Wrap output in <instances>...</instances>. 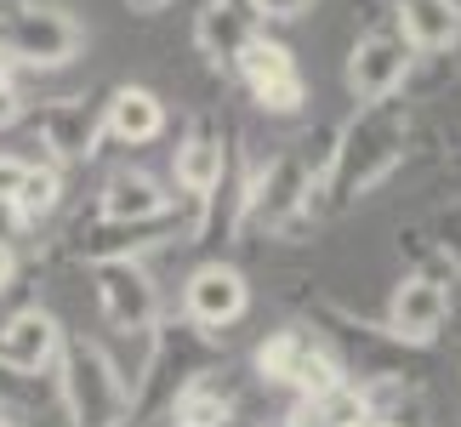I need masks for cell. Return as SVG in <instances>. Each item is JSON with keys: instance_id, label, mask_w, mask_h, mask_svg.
Here are the masks:
<instances>
[{"instance_id": "277c9868", "label": "cell", "mask_w": 461, "mask_h": 427, "mask_svg": "<svg viewBox=\"0 0 461 427\" xmlns=\"http://www.w3.org/2000/svg\"><path fill=\"white\" fill-rule=\"evenodd\" d=\"M325 154L330 149H319L308 159V142H296V149L268 159V171L245 177L240 223H257V228H268V234H291V228L308 217V188H313V177L325 171Z\"/></svg>"}, {"instance_id": "5b68a950", "label": "cell", "mask_w": 461, "mask_h": 427, "mask_svg": "<svg viewBox=\"0 0 461 427\" xmlns=\"http://www.w3.org/2000/svg\"><path fill=\"white\" fill-rule=\"evenodd\" d=\"M0 51L23 68H63L80 51V23L63 6H41V0L0 6Z\"/></svg>"}, {"instance_id": "7c38bea8", "label": "cell", "mask_w": 461, "mask_h": 427, "mask_svg": "<svg viewBox=\"0 0 461 427\" xmlns=\"http://www.w3.org/2000/svg\"><path fill=\"white\" fill-rule=\"evenodd\" d=\"M228 137H222V126L217 120H188V132H183V142H176V188L188 194V200H205V194H217V183H222V171H228Z\"/></svg>"}, {"instance_id": "cb8c5ba5", "label": "cell", "mask_w": 461, "mask_h": 427, "mask_svg": "<svg viewBox=\"0 0 461 427\" xmlns=\"http://www.w3.org/2000/svg\"><path fill=\"white\" fill-rule=\"evenodd\" d=\"M23 166H29V159L0 154V194H17V183H23Z\"/></svg>"}, {"instance_id": "5bb4252c", "label": "cell", "mask_w": 461, "mask_h": 427, "mask_svg": "<svg viewBox=\"0 0 461 427\" xmlns=\"http://www.w3.org/2000/svg\"><path fill=\"white\" fill-rule=\"evenodd\" d=\"M251 34H257L251 0H205L200 17H194V46H200L211 63H222V68H234V58L245 51Z\"/></svg>"}, {"instance_id": "4316f807", "label": "cell", "mask_w": 461, "mask_h": 427, "mask_svg": "<svg viewBox=\"0 0 461 427\" xmlns=\"http://www.w3.org/2000/svg\"><path fill=\"white\" fill-rule=\"evenodd\" d=\"M126 6H131V12H143V17H154V12H166L171 0H126Z\"/></svg>"}, {"instance_id": "8992f818", "label": "cell", "mask_w": 461, "mask_h": 427, "mask_svg": "<svg viewBox=\"0 0 461 427\" xmlns=\"http://www.w3.org/2000/svg\"><path fill=\"white\" fill-rule=\"evenodd\" d=\"M92 291H97V313L103 325L120 331V336H149L159 325V291L149 268L137 257H103L92 262Z\"/></svg>"}, {"instance_id": "d4e9b609", "label": "cell", "mask_w": 461, "mask_h": 427, "mask_svg": "<svg viewBox=\"0 0 461 427\" xmlns=\"http://www.w3.org/2000/svg\"><path fill=\"white\" fill-rule=\"evenodd\" d=\"M12 279H17V251H12V245H0V296L12 291Z\"/></svg>"}, {"instance_id": "e0dca14e", "label": "cell", "mask_w": 461, "mask_h": 427, "mask_svg": "<svg viewBox=\"0 0 461 427\" xmlns=\"http://www.w3.org/2000/svg\"><path fill=\"white\" fill-rule=\"evenodd\" d=\"M171 205V194L154 183L149 171H114L109 183H103L97 194V217H114V223H126V217H154V211H166Z\"/></svg>"}, {"instance_id": "6da1fadb", "label": "cell", "mask_w": 461, "mask_h": 427, "mask_svg": "<svg viewBox=\"0 0 461 427\" xmlns=\"http://www.w3.org/2000/svg\"><path fill=\"white\" fill-rule=\"evenodd\" d=\"M404 142H411V103H399V92L393 97H370L365 109L330 137L325 171H319L313 188H308V217L313 223L336 217V211L359 205L365 194H376L387 177L399 171Z\"/></svg>"}, {"instance_id": "f546056e", "label": "cell", "mask_w": 461, "mask_h": 427, "mask_svg": "<svg viewBox=\"0 0 461 427\" xmlns=\"http://www.w3.org/2000/svg\"><path fill=\"white\" fill-rule=\"evenodd\" d=\"M171 427H194V422H171Z\"/></svg>"}, {"instance_id": "4fadbf2b", "label": "cell", "mask_w": 461, "mask_h": 427, "mask_svg": "<svg viewBox=\"0 0 461 427\" xmlns=\"http://www.w3.org/2000/svg\"><path fill=\"white\" fill-rule=\"evenodd\" d=\"M58 348H63V331L46 308H17L0 325V359L23 370V377H41L46 365H58Z\"/></svg>"}, {"instance_id": "603a6c76", "label": "cell", "mask_w": 461, "mask_h": 427, "mask_svg": "<svg viewBox=\"0 0 461 427\" xmlns=\"http://www.w3.org/2000/svg\"><path fill=\"white\" fill-rule=\"evenodd\" d=\"M308 6H313V0H251L257 17H303Z\"/></svg>"}, {"instance_id": "2e32d148", "label": "cell", "mask_w": 461, "mask_h": 427, "mask_svg": "<svg viewBox=\"0 0 461 427\" xmlns=\"http://www.w3.org/2000/svg\"><path fill=\"white\" fill-rule=\"evenodd\" d=\"M393 12L416 51H450L461 41V0H393Z\"/></svg>"}, {"instance_id": "9a60e30c", "label": "cell", "mask_w": 461, "mask_h": 427, "mask_svg": "<svg viewBox=\"0 0 461 427\" xmlns=\"http://www.w3.org/2000/svg\"><path fill=\"white\" fill-rule=\"evenodd\" d=\"M103 132L114 142H154L166 132V103H159L149 86H120V92L103 103Z\"/></svg>"}, {"instance_id": "52a82bcc", "label": "cell", "mask_w": 461, "mask_h": 427, "mask_svg": "<svg viewBox=\"0 0 461 427\" xmlns=\"http://www.w3.org/2000/svg\"><path fill=\"white\" fill-rule=\"evenodd\" d=\"M234 68H240V80L251 86V97L268 114H303L308 80H303V68H296V58H291L285 41H268V34L257 29L251 41H245V51L234 58Z\"/></svg>"}, {"instance_id": "44dd1931", "label": "cell", "mask_w": 461, "mask_h": 427, "mask_svg": "<svg viewBox=\"0 0 461 427\" xmlns=\"http://www.w3.org/2000/svg\"><path fill=\"white\" fill-rule=\"evenodd\" d=\"M29 404V377L0 359V411H23Z\"/></svg>"}, {"instance_id": "83f0119b", "label": "cell", "mask_w": 461, "mask_h": 427, "mask_svg": "<svg viewBox=\"0 0 461 427\" xmlns=\"http://www.w3.org/2000/svg\"><path fill=\"white\" fill-rule=\"evenodd\" d=\"M12 68H17V63L6 58V51H0V92H12Z\"/></svg>"}, {"instance_id": "ac0fdd59", "label": "cell", "mask_w": 461, "mask_h": 427, "mask_svg": "<svg viewBox=\"0 0 461 427\" xmlns=\"http://www.w3.org/2000/svg\"><path fill=\"white\" fill-rule=\"evenodd\" d=\"M342 382H348L342 359H336L330 348H319L313 336H308L303 353H296V365H291V377H285V387H296L303 399H319V394H330V387H342Z\"/></svg>"}, {"instance_id": "7402d4cb", "label": "cell", "mask_w": 461, "mask_h": 427, "mask_svg": "<svg viewBox=\"0 0 461 427\" xmlns=\"http://www.w3.org/2000/svg\"><path fill=\"white\" fill-rule=\"evenodd\" d=\"M23 211H17V200H12V194H0V245H12L17 234H23Z\"/></svg>"}, {"instance_id": "f1b7e54d", "label": "cell", "mask_w": 461, "mask_h": 427, "mask_svg": "<svg viewBox=\"0 0 461 427\" xmlns=\"http://www.w3.org/2000/svg\"><path fill=\"white\" fill-rule=\"evenodd\" d=\"M0 427H23V416H17V411H0Z\"/></svg>"}, {"instance_id": "484cf974", "label": "cell", "mask_w": 461, "mask_h": 427, "mask_svg": "<svg viewBox=\"0 0 461 427\" xmlns=\"http://www.w3.org/2000/svg\"><path fill=\"white\" fill-rule=\"evenodd\" d=\"M12 120H23V103L17 92H0V126H12Z\"/></svg>"}, {"instance_id": "8fae6325", "label": "cell", "mask_w": 461, "mask_h": 427, "mask_svg": "<svg viewBox=\"0 0 461 427\" xmlns=\"http://www.w3.org/2000/svg\"><path fill=\"white\" fill-rule=\"evenodd\" d=\"M29 126L41 132V142L58 159H97V142H103V109H92L86 97H58V103H41L29 114Z\"/></svg>"}, {"instance_id": "3957f363", "label": "cell", "mask_w": 461, "mask_h": 427, "mask_svg": "<svg viewBox=\"0 0 461 427\" xmlns=\"http://www.w3.org/2000/svg\"><path fill=\"white\" fill-rule=\"evenodd\" d=\"M58 394L68 404V422L75 427H131V387L126 370H120L97 342L75 336L58 348Z\"/></svg>"}, {"instance_id": "9c48e42d", "label": "cell", "mask_w": 461, "mask_h": 427, "mask_svg": "<svg viewBox=\"0 0 461 427\" xmlns=\"http://www.w3.org/2000/svg\"><path fill=\"white\" fill-rule=\"evenodd\" d=\"M445 319H450V291L438 279L428 274H411V279H399V291L393 302H387V336H393L399 348H428L438 331H445Z\"/></svg>"}, {"instance_id": "ffe728a7", "label": "cell", "mask_w": 461, "mask_h": 427, "mask_svg": "<svg viewBox=\"0 0 461 427\" xmlns=\"http://www.w3.org/2000/svg\"><path fill=\"white\" fill-rule=\"evenodd\" d=\"M308 336L303 331H274L268 342L257 348V370H262V382H285L291 377V365H296V353H303Z\"/></svg>"}, {"instance_id": "ba28073f", "label": "cell", "mask_w": 461, "mask_h": 427, "mask_svg": "<svg viewBox=\"0 0 461 427\" xmlns=\"http://www.w3.org/2000/svg\"><path fill=\"white\" fill-rule=\"evenodd\" d=\"M411 68H416V46L399 34V23H387V29H370L353 41L348 51V92L370 103V97H393L404 80H411Z\"/></svg>"}, {"instance_id": "d6986e66", "label": "cell", "mask_w": 461, "mask_h": 427, "mask_svg": "<svg viewBox=\"0 0 461 427\" xmlns=\"http://www.w3.org/2000/svg\"><path fill=\"white\" fill-rule=\"evenodd\" d=\"M17 211H23V223H41V217H51V211H58V200H63V177H58V166H23V183H17Z\"/></svg>"}, {"instance_id": "30bf717a", "label": "cell", "mask_w": 461, "mask_h": 427, "mask_svg": "<svg viewBox=\"0 0 461 427\" xmlns=\"http://www.w3.org/2000/svg\"><path fill=\"white\" fill-rule=\"evenodd\" d=\"M245 308H251L245 274L228 268V262H205V268H194L188 285H183V319H194L200 331H228Z\"/></svg>"}, {"instance_id": "7a4b0ae2", "label": "cell", "mask_w": 461, "mask_h": 427, "mask_svg": "<svg viewBox=\"0 0 461 427\" xmlns=\"http://www.w3.org/2000/svg\"><path fill=\"white\" fill-rule=\"evenodd\" d=\"M222 359L217 348V331H200L194 319L183 325H154L149 331V359L143 370L131 377V416H171L176 394H183L188 382L211 377V365Z\"/></svg>"}]
</instances>
